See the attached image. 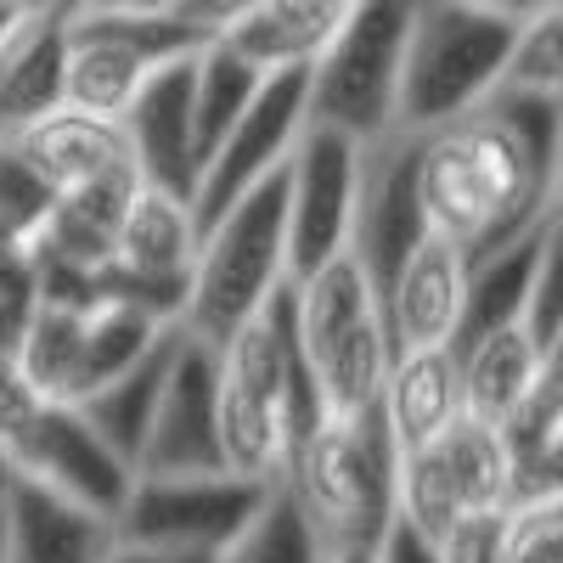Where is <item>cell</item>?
Wrapping results in <instances>:
<instances>
[{
	"instance_id": "6da1fadb",
	"label": "cell",
	"mask_w": 563,
	"mask_h": 563,
	"mask_svg": "<svg viewBox=\"0 0 563 563\" xmlns=\"http://www.w3.org/2000/svg\"><path fill=\"white\" fill-rule=\"evenodd\" d=\"M558 135L563 97L490 90L451 124L417 135V203L434 238L467 265L558 214Z\"/></svg>"
},
{
	"instance_id": "7a4b0ae2",
	"label": "cell",
	"mask_w": 563,
	"mask_h": 563,
	"mask_svg": "<svg viewBox=\"0 0 563 563\" xmlns=\"http://www.w3.org/2000/svg\"><path fill=\"white\" fill-rule=\"evenodd\" d=\"M321 417L294 344V294L282 288L260 316L214 350V434L220 462L243 479H282L294 440Z\"/></svg>"
},
{
	"instance_id": "3957f363",
	"label": "cell",
	"mask_w": 563,
	"mask_h": 563,
	"mask_svg": "<svg viewBox=\"0 0 563 563\" xmlns=\"http://www.w3.org/2000/svg\"><path fill=\"white\" fill-rule=\"evenodd\" d=\"M282 485L327 552H378L395 525V440L378 406L321 411L282 462Z\"/></svg>"
},
{
	"instance_id": "277c9868",
	"label": "cell",
	"mask_w": 563,
	"mask_h": 563,
	"mask_svg": "<svg viewBox=\"0 0 563 563\" xmlns=\"http://www.w3.org/2000/svg\"><path fill=\"white\" fill-rule=\"evenodd\" d=\"M288 282H294L288 276V198H282V169H276L260 186H249L243 198H231L214 220L198 225L180 333L220 350Z\"/></svg>"
},
{
	"instance_id": "5b68a950",
	"label": "cell",
	"mask_w": 563,
	"mask_h": 563,
	"mask_svg": "<svg viewBox=\"0 0 563 563\" xmlns=\"http://www.w3.org/2000/svg\"><path fill=\"white\" fill-rule=\"evenodd\" d=\"M294 294V344L310 372L321 411H366L384 395V372L395 361L384 299L372 271L344 249L327 265L288 282Z\"/></svg>"
},
{
	"instance_id": "8992f818",
	"label": "cell",
	"mask_w": 563,
	"mask_h": 563,
	"mask_svg": "<svg viewBox=\"0 0 563 563\" xmlns=\"http://www.w3.org/2000/svg\"><path fill=\"white\" fill-rule=\"evenodd\" d=\"M519 18L474 0H417L395 85V130H434L474 113L501 85Z\"/></svg>"
},
{
	"instance_id": "52a82bcc",
	"label": "cell",
	"mask_w": 563,
	"mask_h": 563,
	"mask_svg": "<svg viewBox=\"0 0 563 563\" xmlns=\"http://www.w3.org/2000/svg\"><path fill=\"white\" fill-rule=\"evenodd\" d=\"M417 0H350L344 23L310 63V124H333L355 141L395 130V85Z\"/></svg>"
},
{
	"instance_id": "ba28073f",
	"label": "cell",
	"mask_w": 563,
	"mask_h": 563,
	"mask_svg": "<svg viewBox=\"0 0 563 563\" xmlns=\"http://www.w3.org/2000/svg\"><path fill=\"white\" fill-rule=\"evenodd\" d=\"M68 18V12H63ZM203 34L175 12L164 18H68L63 23V108L90 119H124L158 63L198 52Z\"/></svg>"
},
{
	"instance_id": "9c48e42d",
	"label": "cell",
	"mask_w": 563,
	"mask_h": 563,
	"mask_svg": "<svg viewBox=\"0 0 563 563\" xmlns=\"http://www.w3.org/2000/svg\"><path fill=\"white\" fill-rule=\"evenodd\" d=\"M479 507H507V456L496 422L462 411L445 434L395 456V519L422 541Z\"/></svg>"
},
{
	"instance_id": "30bf717a",
	"label": "cell",
	"mask_w": 563,
	"mask_h": 563,
	"mask_svg": "<svg viewBox=\"0 0 563 563\" xmlns=\"http://www.w3.org/2000/svg\"><path fill=\"white\" fill-rule=\"evenodd\" d=\"M271 485L243 479L231 467H203V474H135L130 496L113 512V536L220 558L231 547V536L254 519V507L265 501Z\"/></svg>"
},
{
	"instance_id": "8fae6325",
	"label": "cell",
	"mask_w": 563,
	"mask_h": 563,
	"mask_svg": "<svg viewBox=\"0 0 563 563\" xmlns=\"http://www.w3.org/2000/svg\"><path fill=\"white\" fill-rule=\"evenodd\" d=\"M305 124H310V68L265 74L260 90L249 97V108L238 113V124L220 135V147L198 169V186H192L198 225L214 220L231 198H243L249 186H260L265 175H276L282 164H288Z\"/></svg>"
},
{
	"instance_id": "7c38bea8",
	"label": "cell",
	"mask_w": 563,
	"mask_h": 563,
	"mask_svg": "<svg viewBox=\"0 0 563 563\" xmlns=\"http://www.w3.org/2000/svg\"><path fill=\"white\" fill-rule=\"evenodd\" d=\"M355 175L361 141L333 124H305L288 164H282V198H288V276H305L350 249L355 220Z\"/></svg>"
},
{
	"instance_id": "4fadbf2b",
	"label": "cell",
	"mask_w": 563,
	"mask_h": 563,
	"mask_svg": "<svg viewBox=\"0 0 563 563\" xmlns=\"http://www.w3.org/2000/svg\"><path fill=\"white\" fill-rule=\"evenodd\" d=\"M192 254H198V214H192V203L141 180V192L124 209V225L113 238V260L97 276V288L147 305L164 321H180Z\"/></svg>"
},
{
	"instance_id": "5bb4252c",
	"label": "cell",
	"mask_w": 563,
	"mask_h": 563,
	"mask_svg": "<svg viewBox=\"0 0 563 563\" xmlns=\"http://www.w3.org/2000/svg\"><path fill=\"white\" fill-rule=\"evenodd\" d=\"M0 445H7V456L23 479L52 485L85 507L108 512V519L119 512V501L130 496V479H135V467L74 406H57V400H40Z\"/></svg>"
},
{
	"instance_id": "9a60e30c",
	"label": "cell",
	"mask_w": 563,
	"mask_h": 563,
	"mask_svg": "<svg viewBox=\"0 0 563 563\" xmlns=\"http://www.w3.org/2000/svg\"><path fill=\"white\" fill-rule=\"evenodd\" d=\"M422 203H417V130H384L361 141V175H355V220H350V254L372 271V282H389L406 249L422 238Z\"/></svg>"
},
{
	"instance_id": "2e32d148",
	"label": "cell",
	"mask_w": 563,
	"mask_h": 563,
	"mask_svg": "<svg viewBox=\"0 0 563 563\" xmlns=\"http://www.w3.org/2000/svg\"><path fill=\"white\" fill-rule=\"evenodd\" d=\"M203 467H225L214 434V344L180 333L147 440L135 451V474H203Z\"/></svg>"
},
{
	"instance_id": "e0dca14e",
	"label": "cell",
	"mask_w": 563,
	"mask_h": 563,
	"mask_svg": "<svg viewBox=\"0 0 563 563\" xmlns=\"http://www.w3.org/2000/svg\"><path fill=\"white\" fill-rule=\"evenodd\" d=\"M384 299V327L389 350H451L462 327V299H467V254L434 231L406 249V260L389 271L378 288Z\"/></svg>"
},
{
	"instance_id": "ac0fdd59",
	"label": "cell",
	"mask_w": 563,
	"mask_h": 563,
	"mask_svg": "<svg viewBox=\"0 0 563 563\" xmlns=\"http://www.w3.org/2000/svg\"><path fill=\"white\" fill-rule=\"evenodd\" d=\"M192 57L186 52L175 63H158L147 74V85L135 90V102L124 108L119 130H124V153L135 164V175L158 186V192H175L192 203L198 186V147H192Z\"/></svg>"
},
{
	"instance_id": "d6986e66",
	"label": "cell",
	"mask_w": 563,
	"mask_h": 563,
	"mask_svg": "<svg viewBox=\"0 0 563 563\" xmlns=\"http://www.w3.org/2000/svg\"><path fill=\"white\" fill-rule=\"evenodd\" d=\"M18 474V467H12ZM113 547V519L40 479H12L0 563H102Z\"/></svg>"
},
{
	"instance_id": "ffe728a7",
	"label": "cell",
	"mask_w": 563,
	"mask_h": 563,
	"mask_svg": "<svg viewBox=\"0 0 563 563\" xmlns=\"http://www.w3.org/2000/svg\"><path fill=\"white\" fill-rule=\"evenodd\" d=\"M0 147H7L45 192L63 198L74 186L97 180L102 169H113L124 153V130L119 119H90L79 108H52L29 124H18L12 135H0Z\"/></svg>"
},
{
	"instance_id": "44dd1931",
	"label": "cell",
	"mask_w": 563,
	"mask_h": 563,
	"mask_svg": "<svg viewBox=\"0 0 563 563\" xmlns=\"http://www.w3.org/2000/svg\"><path fill=\"white\" fill-rule=\"evenodd\" d=\"M496 440L507 456V507L558 496L563 485V366L558 361L496 422Z\"/></svg>"
},
{
	"instance_id": "7402d4cb",
	"label": "cell",
	"mask_w": 563,
	"mask_h": 563,
	"mask_svg": "<svg viewBox=\"0 0 563 563\" xmlns=\"http://www.w3.org/2000/svg\"><path fill=\"white\" fill-rule=\"evenodd\" d=\"M378 417L395 440V456L429 445L462 417V378H456V350H400L384 372Z\"/></svg>"
},
{
	"instance_id": "603a6c76",
	"label": "cell",
	"mask_w": 563,
	"mask_h": 563,
	"mask_svg": "<svg viewBox=\"0 0 563 563\" xmlns=\"http://www.w3.org/2000/svg\"><path fill=\"white\" fill-rule=\"evenodd\" d=\"M344 12L350 0H249V12L214 40H225L260 74L310 68L321 57V45L333 40V29L344 23Z\"/></svg>"
},
{
	"instance_id": "cb8c5ba5",
	"label": "cell",
	"mask_w": 563,
	"mask_h": 563,
	"mask_svg": "<svg viewBox=\"0 0 563 563\" xmlns=\"http://www.w3.org/2000/svg\"><path fill=\"white\" fill-rule=\"evenodd\" d=\"M558 355L541 350L525 321L512 327H496V333L474 339L456 350V378H462V411L467 417H485V422H501L512 406L530 395V384L552 366Z\"/></svg>"
},
{
	"instance_id": "d4e9b609",
	"label": "cell",
	"mask_w": 563,
	"mask_h": 563,
	"mask_svg": "<svg viewBox=\"0 0 563 563\" xmlns=\"http://www.w3.org/2000/svg\"><path fill=\"white\" fill-rule=\"evenodd\" d=\"M63 0L40 7L0 52V135L63 108Z\"/></svg>"
},
{
	"instance_id": "484cf974",
	"label": "cell",
	"mask_w": 563,
	"mask_h": 563,
	"mask_svg": "<svg viewBox=\"0 0 563 563\" xmlns=\"http://www.w3.org/2000/svg\"><path fill=\"white\" fill-rule=\"evenodd\" d=\"M175 339H180V327H169V333H164L147 355H141V361H130L119 378H108L102 389H90V395L74 406L130 467H135L141 440H147V422H153V406H158V389H164V372H169Z\"/></svg>"
},
{
	"instance_id": "4316f807",
	"label": "cell",
	"mask_w": 563,
	"mask_h": 563,
	"mask_svg": "<svg viewBox=\"0 0 563 563\" xmlns=\"http://www.w3.org/2000/svg\"><path fill=\"white\" fill-rule=\"evenodd\" d=\"M260 79L265 74L249 57L231 52L225 40H203L198 45V57H192V147H198V169L220 147V135L238 124V113L249 108Z\"/></svg>"
},
{
	"instance_id": "83f0119b",
	"label": "cell",
	"mask_w": 563,
	"mask_h": 563,
	"mask_svg": "<svg viewBox=\"0 0 563 563\" xmlns=\"http://www.w3.org/2000/svg\"><path fill=\"white\" fill-rule=\"evenodd\" d=\"M327 552L310 530V519L299 512V501L288 496V485H271L265 501L254 507V519L231 536V547L214 563H327Z\"/></svg>"
},
{
	"instance_id": "f1b7e54d",
	"label": "cell",
	"mask_w": 563,
	"mask_h": 563,
	"mask_svg": "<svg viewBox=\"0 0 563 563\" xmlns=\"http://www.w3.org/2000/svg\"><path fill=\"white\" fill-rule=\"evenodd\" d=\"M558 23H563L558 7H547V12H536V18L519 23L496 90H536V97H563V29H558Z\"/></svg>"
},
{
	"instance_id": "f546056e",
	"label": "cell",
	"mask_w": 563,
	"mask_h": 563,
	"mask_svg": "<svg viewBox=\"0 0 563 563\" xmlns=\"http://www.w3.org/2000/svg\"><path fill=\"white\" fill-rule=\"evenodd\" d=\"M45 209H52V192L0 147V249H29Z\"/></svg>"
},
{
	"instance_id": "4dcf8cb0",
	"label": "cell",
	"mask_w": 563,
	"mask_h": 563,
	"mask_svg": "<svg viewBox=\"0 0 563 563\" xmlns=\"http://www.w3.org/2000/svg\"><path fill=\"white\" fill-rule=\"evenodd\" d=\"M507 563H563V496L507 507Z\"/></svg>"
},
{
	"instance_id": "1f68e13d",
	"label": "cell",
	"mask_w": 563,
	"mask_h": 563,
	"mask_svg": "<svg viewBox=\"0 0 563 563\" xmlns=\"http://www.w3.org/2000/svg\"><path fill=\"white\" fill-rule=\"evenodd\" d=\"M507 507H479L462 512L456 525H445L434 536V558L440 563H507Z\"/></svg>"
},
{
	"instance_id": "d6a6232c",
	"label": "cell",
	"mask_w": 563,
	"mask_h": 563,
	"mask_svg": "<svg viewBox=\"0 0 563 563\" xmlns=\"http://www.w3.org/2000/svg\"><path fill=\"white\" fill-rule=\"evenodd\" d=\"M34 310H40V271H34V260L23 249H0V350L18 355Z\"/></svg>"
},
{
	"instance_id": "836d02e7",
	"label": "cell",
	"mask_w": 563,
	"mask_h": 563,
	"mask_svg": "<svg viewBox=\"0 0 563 563\" xmlns=\"http://www.w3.org/2000/svg\"><path fill=\"white\" fill-rule=\"evenodd\" d=\"M34 406H40V395L29 389L18 355H12V350H0V440H7V434L18 429V422H23Z\"/></svg>"
},
{
	"instance_id": "e575fe53",
	"label": "cell",
	"mask_w": 563,
	"mask_h": 563,
	"mask_svg": "<svg viewBox=\"0 0 563 563\" xmlns=\"http://www.w3.org/2000/svg\"><path fill=\"white\" fill-rule=\"evenodd\" d=\"M68 18H164L175 0H63Z\"/></svg>"
},
{
	"instance_id": "d590c367",
	"label": "cell",
	"mask_w": 563,
	"mask_h": 563,
	"mask_svg": "<svg viewBox=\"0 0 563 563\" xmlns=\"http://www.w3.org/2000/svg\"><path fill=\"white\" fill-rule=\"evenodd\" d=\"M102 563H214V552H186V547H147V541H119L108 547Z\"/></svg>"
},
{
	"instance_id": "8d00e7d4",
	"label": "cell",
	"mask_w": 563,
	"mask_h": 563,
	"mask_svg": "<svg viewBox=\"0 0 563 563\" xmlns=\"http://www.w3.org/2000/svg\"><path fill=\"white\" fill-rule=\"evenodd\" d=\"M378 563H440V558H434V541H422L417 530H406V525L395 519L389 536L378 541Z\"/></svg>"
},
{
	"instance_id": "74e56055",
	"label": "cell",
	"mask_w": 563,
	"mask_h": 563,
	"mask_svg": "<svg viewBox=\"0 0 563 563\" xmlns=\"http://www.w3.org/2000/svg\"><path fill=\"white\" fill-rule=\"evenodd\" d=\"M474 7H490V12H501V18H536V12H547V7H558V0H474Z\"/></svg>"
},
{
	"instance_id": "f35d334b",
	"label": "cell",
	"mask_w": 563,
	"mask_h": 563,
	"mask_svg": "<svg viewBox=\"0 0 563 563\" xmlns=\"http://www.w3.org/2000/svg\"><path fill=\"white\" fill-rule=\"evenodd\" d=\"M12 456H7V445H0V530H7V501H12Z\"/></svg>"
},
{
	"instance_id": "ab89813d",
	"label": "cell",
	"mask_w": 563,
	"mask_h": 563,
	"mask_svg": "<svg viewBox=\"0 0 563 563\" xmlns=\"http://www.w3.org/2000/svg\"><path fill=\"white\" fill-rule=\"evenodd\" d=\"M34 12H12V7H0V52H7V45H12V34L29 23Z\"/></svg>"
},
{
	"instance_id": "60d3db41",
	"label": "cell",
	"mask_w": 563,
	"mask_h": 563,
	"mask_svg": "<svg viewBox=\"0 0 563 563\" xmlns=\"http://www.w3.org/2000/svg\"><path fill=\"white\" fill-rule=\"evenodd\" d=\"M0 7H12V12H40V7H57V0H0Z\"/></svg>"
}]
</instances>
